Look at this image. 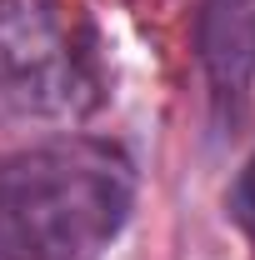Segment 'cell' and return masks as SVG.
Instances as JSON below:
<instances>
[{
	"mask_svg": "<svg viewBox=\"0 0 255 260\" xmlns=\"http://www.w3.org/2000/svg\"><path fill=\"white\" fill-rule=\"evenodd\" d=\"M135 205V170L105 140H50L0 170V250L10 260H95Z\"/></svg>",
	"mask_w": 255,
	"mask_h": 260,
	"instance_id": "obj_1",
	"label": "cell"
},
{
	"mask_svg": "<svg viewBox=\"0 0 255 260\" xmlns=\"http://www.w3.org/2000/svg\"><path fill=\"white\" fill-rule=\"evenodd\" d=\"M0 95L45 115L90 105V45L60 0H0Z\"/></svg>",
	"mask_w": 255,
	"mask_h": 260,
	"instance_id": "obj_2",
	"label": "cell"
},
{
	"mask_svg": "<svg viewBox=\"0 0 255 260\" xmlns=\"http://www.w3.org/2000/svg\"><path fill=\"white\" fill-rule=\"evenodd\" d=\"M235 205H240V215L255 225V160H250V170L240 175V190H235Z\"/></svg>",
	"mask_w": 255,
	"mask_h": 260,
	"instance_id": "obj_3",
	"label": "cell"
}]
</instances>
